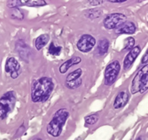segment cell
I'll list each match as a JSON object with an SVG mask.
<instances>
[{
	"instance_id": "21",
	"label": "cell",
	"mask_w": 148,
	"mask_h": 140,
	"mask_svg": "<svg viewBox=\"0 0 148 140\" xmlns=\"http://www.w3.org/2000/svg\"><path fill=\"white\" fill-rule=\"evenodd\" d=\"M19 5H21L20 0H9L7 2V6L9 8H15Z\"/></svg>"
},
{
	"instance_id": "15",
	"label": "cell",
	"mask_w": 148,
	"mask_h": 140,
	"mask_svg": "<svg viewBox=\"0 0 148 140\" xmlns=\"http://www.w3.org/2000/svg\"><path fill=\"white\" fill-rule=\"evenodd\" d=\"M109 48V41L106 38H102L99 42L98 45V51L99 55H104L107 52Z\"/></svg>"
},
{
	"instance_id": "29",
	"label": "cell",
	"mask_w": 148,
	"mask_h": 140,
	"mask_svg": "<svg viewBox=\"0 0 148 140\" xmlns=\"http://www.w3.org/2000/svg\"><path fill=\"white\" fill-rule=\"evenodd\" d=\"M138 140H141V138H140V137H139V138H138Z\"/></svg>"
},
{
	"instance_id": "1",
	"label": "cell",
	"mask_w": 148,
	"mask_h": 140,
	"mask_svg": "<svg viewBox=\"0 0 148 140\" xmlns=\"http://www.w3.org/2000/svg\"><path fill=\"white\" fill-rule=\"evenodd\" d=\"M54 84L51 78L41 77L34 82L31 88V100L34 103L45 102L50 97Z\"/></svg>"
},
{
	"instance_id": "2",
	"label": "cell",
	"mask_w": 148,
	"mask_h": 140,
	"mask_svg": "<svg viewBox=\"0 0 148 140\" xmlns=\"http://www.w3.org/2000/svg\"><path fill=\"white\" fill-rule=\"evenodd\" d=\"M69 115L70 114L68 109L60 108L57 110L46 126V132L52 137H59L62 133L63 127Z\"/></svg>"
},
{
	"instance_id": "14",
	"label": "cell",
	"mask_w": 148,
	"mask_h": 140,
	"mask_svg": "<svg viewBox=\"0 0 148 140\" xmlns=\"http://www.w3.org/2000/svg\"><path fill=\"white\" fill-rule=\"evenodd\" d=\"M49 38H50L49 35L47 34H43L41 36H39L35 41V47L36 48V50L39 51L42 48H44L49 42Z\"/></svg>"
},
{
	"instance_id": "25",
	"label": "cell",
	"mask_w": 148,
	"mask_h": 140,
	"mask_svg": "<svg viewBox=\"0 0 148 140\" xmlns=\"http://www.w3.org/2000/svg\"><path fill=\"white\" fill-rule=\"evenodd\" d=\"M88 1L91 5H99L104 2V0H88Z\"/></svg>"
},
{
	"instance_id": "11",
	"label": "cell",
	"mask_w": 148,
	"mask_h": 140,
	"mask_svg": "<svg viewBox=\"0 0 148 140\" xmlns=\"http://www.w3.org/2000/svg\"><path fill=\"white\" fill-rule=\"evenodd\" d=\"M136 25L132 21H124L123 23L121 24L117 29H115L116 34H128L131 35L136 32Z\"/></svg>"
},
{
	"instance_id": "4",
	"label": "cell",
	"mask_w": 148,
	"mask_h": 140,
	"mask_svg": "<svg viewBox=\"0 0 148 140\" xmlns=\"http://www.w3.org/2000/svg\"><path fill=\"white\" fill-rule=\"evenodd\" d=\"M121 71V65L118 60H114L110 62L105 69V84L112 85L115 82Z\"/></svg>"
},
{
	"instance_id": "18",
	"label": "cell",
	"mask_w": 148,
	"mask_h": 140,
	"mask_svg": "<svg viewBox=\"0 0 148 140\" xmlns=\"http://www.w3.org/2000/svg\"><path fill=\"white\" fill-rule=\"evenodd\" d=\"M62 48L60 46H56L54 45V43H51L49 49H48V52L51 55H59L61 51Z\"/></svg>"
},
{
	"instance_id": "28",
	"label": "cell",
	"mask_w": 148,
	"mask_h": 140,
	"mask_svg": "<svg viewBox=\"0 0 148 140\" xmlns=\"http://www.w3.org/2000/svg\"><path fill=\"white\" fill-rule=\"evenodd\" d=\"M31 140H43L42 138H40V137H34L33 139H31Z\"/></svg>"
},
{
	"instance_id": "16",
	"label": "cell",
	"mask_w": 148,
	"mask_h": 140,
	"mask_svg": "<svg viewBox=\"0 0 148 140\" xmlns=\"http://www.w3.org/2000/svg\"><path fill=\"white\" fill-rule=\"evenodd\" d=\"M147 90H148V71L143 76V79H142V82H141V85H140L139 93H144Z\"/></svg>"
},
{
	"instance_id": "8",
	"label": "cell",
	"mask_w": 148,
	"mask_h": 140,
	"mask_svg": "<svg viewBox=\"0 0 148 140\" xmlns=\"http://www.w3.org/2000/svg\"><path fill=\"white\" fill-rule=\"evenodd\" d=\"M148 71V63L145 64L141 69H139V71L137 73L135 77L133 78L131 82V85H130V92L131 94H137L139 92L140 90V85H141V82L143 79V76Z\"/></svg>"
},
{
	"instance_id": "5",
	"label": "cell",
	"mask_w": 148,
	"mask_h": 140,
	"mask_svg": "<svg viewBox=\"0 0 148 140\" xmlns=\"http://www.w3.org/2000/svg\"><path fill=\"white\" fill-rule=\"evenodd\" d=\"M124 21H126V16L123 13L114 12L107 15L104 19L103 26L106 30H115Z\"/></svg>"
},
{
	"instance_id": "22",
	"label": "cell",
	"mask_w": 148,
	"mask_h": 140,
	"mask_svg": "<svg viewBox=\"0 0 148 140\" xmlns=\"http://www.w3.org/2000/svg\"><path fill=\"white\" fill-rule=\"evenodd\" d=\"M12 17L14 18V19H18V20H22L23 19V14L21 13V11L16 9V10H13V12L12 13Z\"/></svg>"
},
{
	"instance_id": "17",
	"label": "cell",
	"mask_w": 148,
	"mask_h": 140,
	"mask_svg": "<svg viewBox=\"0 0 148 140\" xmlns=\"http://www.w3.org/2000/svg\"><path fill=\"white\" fill-rule=\"evenodd\" d=\"M84 121H85L86 125H94L95 123H97L98 121H99V115H96V114L88 115V116H86L84 118Z\"/></svg>"
},
{
	"instance_id": "12",
	"label": "cell",
	"mask_w": 148,
	"mask_h": 140,
	"mask_svg": "<svg viewBox=\"0 0 148 140\" xmlns=\"http://www.w3.org/2000/svg\"><path fill=\"white\" fill-rule=\"evenodd\" d=\"M129 92L127 91H120L117 96L115 97L114 101V109H121L123 108L129 100Z\"/></svg>"
},
{
	"instance_id": "13",
	"label": "cell",
	"mask_w": 148,
	"mask_h": 140,
	"mask_svg": "<svg viewBox=\"0 0 148 140\" xmlns=\"http://www.w3.org/2000/svg\"><path fill=\"white\" fill-rule=\"evenodd\" d=\"M81 61H82V58L79 57V56H74V57H72L71 59H69L66 61L63 62L60 65V74H66V71H68V70L70 67H72L75 65L79 64Z\"/></svg>"
},
{
	"instance_id": "26",
	"label": "cell",
	"mask_w": 148,
	"mask_h": 140,
	"mask_svg": "<svg viewBox=\"0 0 148 140\" xmlns=\"http://www.w3.org/2000/svg\"><path fill=\"white\" fill-rule=\"evenodd\" d=\"M107 1L111 3H123L125 1H128V0H107Z\"/></svg>"
},
{
	"instance_id": "3",
	"label": "cell",
	"mask_w": 148,
	"mask_h": 140,
	"mask_svg": "<svg viewBox=\"0 0 148 140\" xmlns=\"http://www.w3.org/2000/svg\"><path fill=\"white\" fill-rule=\"evenodd\" d=\"M15 102V94L13 91L5 93L0 99V120H4L12 111Z\"/></svg>"
},
{
	"instance_id": "10",
	"label": "cell",
	"mask_w": 148,
	"mask_h": 140,
	"mask_svg": "<svg viewBox=\"0 0 148 140\" xmlns=\"http://www.w3.org/2000/svg\"><path fill=\"white\" fill-rule=\"evenodd\" d=\"M140 52H141V47L139 45L134 46L128 52V54L125 56L124 61H123V67L125 70H128L131 67V66L133 65L134 61L136 60V59L138 58V56L139 55Z\"/></svg>"
},
{
	"instance_id": "7",
	"label": "cell",
	"mask_w": 148,
	"mask_h": 140,
	"mask_svg": "<svg viewBox=\"0 0 148 140\" xmlns=\"http://www.w3.org/2000/svg\"><path fill=\"white\" fill-rule=\"evenodd\" d=\"M5 72L10 75L12 79H16L21 74V65L19 61L13 57L9 58L5 62Z\"/></svg>"
},
{
	"instance_id": "19",
	"label": "cell",
	"mask_w": 148,
	"mask_h": 140,
	"mask_svg": "<svg viewBox=\"0 0 148 140\" xmlns=\"http://www.w3.org/2000/svg\"><path fill=\"white\" fill-rule=\"evenodd\" d=\"M134 45H135V39L133 37H128L125 40V45L123 47V51H130Z\"/></svg>"
},
{
	"instance_id": "23",
	"label": "cell",
	"mask_w": 148,
	"mask_h": 140,
	"mask_svg": "<svg viewBox=\"0 0 148 140\" xmlns=\"http://www.w3.org/2000/svg\"><path fill=\"white\" fill-rule=\"evenodd\" d=\"M46 2L45 0H37V1L33 2L32 4H30V6H42V5H45Z\"/></svg>"
},
{
	"instance_id": "6",
	"label": "cell",
	"mask_w": 148,
	"mask_h": 140,
	"mask_svg": "<svg viewBox=\"0 0 148 140\" xmlns=\"http://www.w3.org/2000/svg\"><path fill=\"white\" fill-rule=\"evenodd\" d=\"M96 45V39L90 35H83L78 40L76 46L77 49L82 52L90 51Z\"/></svg>"
},
{
	"instance_id": "9",
	"label": "cell",
	"mask_w": 148,
	"mask_h": 140,
	"mask_svg": "<svg viewBox=\"0 0 148 140\" xmlns=\"http://www.w3.org/2000/svg\"><path fill=\"white\" fill-rule=\"evenodd\" d=\"M83 74V70L81 68H77L74 70L73 72H71L66 78V85L69 89H75L77 88L80 84L78 82H82V81L80 80V77Z\"/></svg>"
},
{
	"instance_id": "20",
	"label": "cell",
	"mask_w": 148,
	"mask_h": 140,
	"mask_svg": "<svg viewBox=\"0 0 148 140\" xmlns=\"http://www.w3.org/2000/svg\"><path fill=\"white\" fill-rule=\"evenodd\" d=\"M101 13H102V12L100 10H91L88 12L87 16L90 19H96L101 15Z\"/></svg>"
},
{
	"instance_id": "27",
	"label": "cell",
	"mask_w": 148,
	"mask_h": 140,
	"mask_svg": "<svg viewBox=\"0 0 148 140\" xmlns=\"http://www.w3.org/2000/svg\"><path fill=\"white\" fill-rule=\"evenodd\" d=\"M29 1H30V0H20V3H21V5H22L28 4Z\"/></svg>"
},
{
	"instance_id": "24",
	"label": "cell",
	"mask_w": 148,
	"mask_h": 140,
	"mask_svg": "<svg viewBox=\"0 0 148 140\" xmlns=\"http://www.w3.org/2000/svg\"><path fill=\"white\" fill-rule=\"evenodd\" d=\"M147 63H148V48H147L145 53L144 54L143 58H142V60H141V64H142V65H145V64H147Z\"/></svg>"
}]
</instances>
